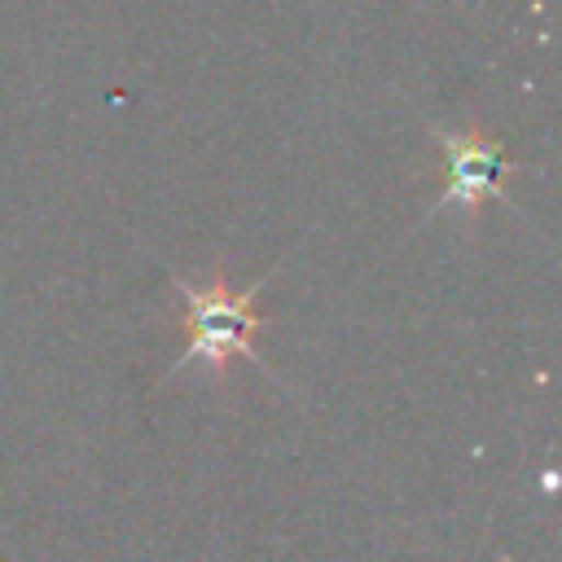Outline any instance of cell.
Here are the masks:
<instances>
[{
  "label": "cell",
  "instance_id": "2",
  "mask_svg": "<svg viewBox=\"0 0 562 562\" xmlns=\"http://www.w3.org/2000/svg\"><path fill=\"white\" fill-rule=\"evenodd\" d=\"M439 145H443V158H448V180H443V193L435 198L430 215L448 211V206H461L465 220H474L483 211V202L492 198H505V149L483 136L479 127H465V132H448V127H435Z\"/></svg>",
  "mask_w": 562,
  "mask_h": 562
},
{
  "label": "cell",
  "instance_id": "1",
  "mask_svg": "<svg viewBox=\"0 0 562 562\" xmlns=\"http://www.w3.org/2000/svg\"><path fill=\"white\" fill-rule=\"evenodd\" d=\"M268 277H272V272H268ZM268 277H259L250 290H228L220 268L211 272L206 285H193V281H184V277L171 272V290H176V294L184 299V307H189V342H184V351L171 360L167 378H171L176 369H189V364H206L215 378H224L233 360H250V364H259L263 373H272V369L263 364V356L255 351V334L263 329V316L255 312V299L263 294Z\"/></svg>",
  "mask_w": 562,
  "mask_h": 562
}]
</instances>
